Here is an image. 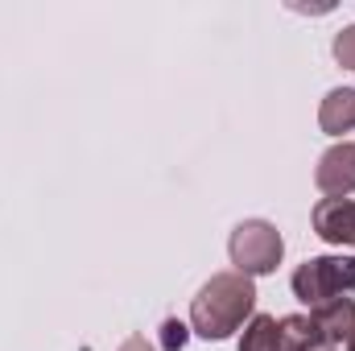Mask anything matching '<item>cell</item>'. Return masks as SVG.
<instances>
[{"label":"cell","mask_w":355,"mask_h":351,"mask_svg":"<svg viewBox=\"0 0 355 351\" xmlns=\"http://www.w3.org/2000/svg\"><path fill=\"white\" fill-rule=\"evenodd\" d=\"M252 314H257V281L236 273V268L215 273L190 298V331L207 343L232 339Z\"/></svg>","instance_id":"obj_1"},{"label":"cell","mask_w":355,"mask_h":351,"mask_svg":"<svg viewBox=\"0 0 355 351\" xmlns=\"http://www.w3.org/2000/svg\"><path fill=\"white\" fill-rule=\"evenodd\" d=\"M227 257L236 264V273L257 281V277L277 273V264L285 257V240H281L277 223H268V219H240L227 236Z\"/></svg>","instance_id":"obj_2"},{"label":"cell","mask_w":355,"mask_h":351,"mask_svg":"<svg viewBox=\"0 0 355 351\" xmlns=\"http://www.w3.org/2000/svg\"><path fill=\"white\" fill-rule=\"evenodd\" d=\"M293 298L314 306H327L335 298H352L355 293V257H310L293 268L289 277Z\"/></svg>","instance_id":"obj_3"},{"label":"cell","mask_w":355,"mask_h":351,"mask_svg":"<svg viewBox=\"0 0 355 351\" xmlns=\"http://www.w3.org/2000/svg\"><path fill=\"white\" fill-rule=\"evenodd\" d=\"M314 186L322 190V198H352L355 194V141H335L318 157Z\"/></svg>","instance_id":"obj_4"},{"label":"cell","mask_w":355,"mask_h":351,"mask_svg":"<svg viewBox=\"0 0 355 351\" xmlns=\"http://www.w3.org/2000/svg\"><path fill=\"white\" fill-rule=\"evenodd\" d=\"M310 223L318 240L335 248H355V198H318Z\"/></svg>","instance_id":"obj_5"},{"label":"cell","mask_w":355,"mask_h":351,"mask_svg":"<svg viewBox=\"0 0 355 351\" xmlns=\"http://www.w3.org/2000/svg\"><path fill=\"white\" fill-rule=\"evenodd\" d=\"M310 318H314V327H318L327 348H343L355 331V298H335L327 306H314Z\"/></svg>","instance_id":"obj_6"},{"label":"cell","mask_w":355,"mask_h":351,"mask_svg":"<svg viewBox=\"0 0 355 351\" xmlns=\"http://www.w3.org/2000/svg\"><path fill=\"white\" fill-rule=\"evenodd\" d=\"M318 128L335 141H347V132H355V87H335L322 95Z\"/></svg>","instance_id":"obj_7"},{"label":"cell","mask_w":355,"mask_h":351,"mask_svg":"<svg viewBox=\"0 0 355 351\" xmlns=\"http://www.w3.org/2000/svg\"><path fill=\"white\" fill-rule=\"evenodd\" d=\"M327 348L310 314H285L277 318V351H318Z\"/></svg>","instance_id":"obj_8"},{"label":"cell","mask_w":355,"mask_h":351,"mask_svg":"<svg viewBox=\"0 0 355 351\" xmlns=\"http://www.w3.org/2000/svg\"><path fill=\"white\" fill-rule=\"evenodd\" d=\"M236 351H277V318L272 314H252L244 323V339Z\"/></svg>","instance_id":"obj_9"},{"label":"cell","mask_w":355,"mask_h":351,"mask_svg":"<svg viewBox=\"0 0 355 351\" xmlns=\"http://www.w3.org/2000/svg\"><path fill=\"white\" fill-rule=\"evenodd\" d=\"M331 54H335V62H339L343 71H355V25H343V29L335 33Z\"/></svg>","instance_id":"obj_10"},{"label":"cell","mask_w":355,"mask_h":351,"mask_svg":"<svg viewBox=\"0 0 355 351\" xmlns=\"http://www.w3.org/2000/svg\"><path fill=\"white\" fill-rule=\"evenodd\" d=\"M186 331L190 327H182V323H166V348H182L186 343Z\"/></svg>","instance_id":"obj_11"},{"label":"cell","mask_w":355,"mask_h":351,"mask_svg":"<svg viewBox=\"0 0 355 351\" xmlns=\"http://www.w3.org/2000/svg\"><path fill=\"white\" fill-rule=\"evenodd\" d=\"M116 351H157V348H153L145 335H128V339H124V343H120Z\"/></svg>","instance_id":"obj_12"},{"label":"cell","mask_w":355,"mask_h":351,"mask_svg":"<svg viewBox=\"0 0 355 351\" xmlns=\"http://www.w3.org/2000/svg\"><path fill=\"white\" fill-rule=\"evenodd\" d=\"M347 351H355V331H352V339H347Z\"/></svg>","instance_id":"obj_13"},{"label":"cell","mask_w":355,"mask_h":351,"mask_svg":"<svg viewBox=\"0 0 355 351\" xmlns=\"http://www.w3.org/2000/svg\"><path fill=\"white\" fill-rule=\"evenodd\" d=\"M318 351H339V348H318Z\"/></svg>","instance_id":"obj_14"}]
</instances>
